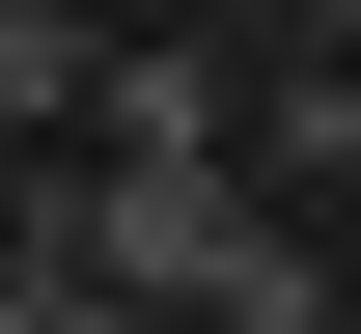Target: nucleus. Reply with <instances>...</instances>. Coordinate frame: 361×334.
Masks as SVG:
<instances>
[{
	"label": "nucleus",
	"instance_id": "obj_1",
	"mask_svg": "<svg viewBox=\"0 0 361 334\" xmlns=\"http://www.w3.org/2000/svg\"><path fill=\"white\" fill-rule=\"evenodd\" d=\"M0 251H84L111 306L223 334V279L278 251V195H250V167H111V140H56V167H0Z\"/></svg>",
	"mask_w": 361,
	"mask_h": 334
},
{
	"label": "nucleus",
	"instance_id": "obj_2",
	"mask_svg": "<svg viewBox=\"0 0 361 334\" xmlns=\"http://www.w3.org/2000/svg\"><path fill=\"white\" fill-rule=\"evenodd\" d=\"M84 140H111V167H223V56H167V28H84Z\"/></svg>",
	"mask_w": 361,
	"mask_h": 334
},
{
	"label": "nucleus",
	"instance_id": "obj_3",
	"mask_svg": "<svg viewBox=\"0 0 361 334\" xmlns=\"http://www.w3.org/2000/svg\"><path fill=\"white\" fill-rule=\"evenodd\" d=\"M84 112V0H0V140H56Z\"/></svg>",
	"mask_w": 361,
	"mask_h": 334
},
{
	"label": "nucleus",
	"instance_id": "obj_4",
	"mask_svg": "<svg viewBox=\"0 0 361 334\" xmlns=\"http://www.w3.org/2000/svg\"><path fill=\"white\" fill-rule=\"evenodd\" d=\"M223 334H361V279H334V251H306V223H278V251H250V279H223Z\"/></svg>",
	"mask_w": 361,
	"mask_h": 334
},
{
	"label": "nucleus",
	"instance_id": "obj_5",
	"mask_svg": "<svg viewBox=\"0 0 361 334\" xmlns=\"http://www.w3.org/2000/svg\"><path fill=\"white\" fill-rule=\"evenodd\" d=\"M0 334H167V306H111L84 251H0Z\"/></svg>",
	"mask_w": 361,
	"mask_h": 334
},
{
	"label": "nucleus",
	"instance_id": "obj_6",
	"mask_svg": "<svg viewBox=\"0 0 361 334\" xmlns=\"http://www.w3.org/2000/svg\"><path fill=\"white\" fill-rule=\"evenodd\" d=\"M250 28H361V0H250Z\"/></svg>",
	"mask_w": 361,
	"mask_h": 334
}]
</instances>
